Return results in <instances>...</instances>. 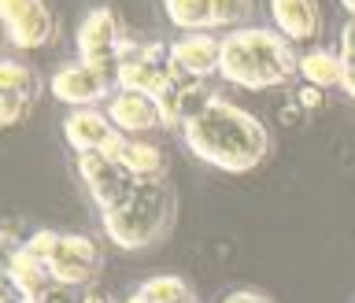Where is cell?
Listing matches in <instances>:
<instances>
[{
	"label": "cell",
	"instance_id": "6da1fadb",
	"mask_svg": "<svg viewBox=\"0 0 355 303\" xmlns=\"http://www.w3.org/2000/svg\"><path fill=\"white\" fill-rule=\"evenodd\" d=\"M182 141L200 163L226 174H252L270 155V130L226 96H215L196 111L182 126Z\"/></svg>",
	"mask_w": 355,
	"mask_h": 303
},
{
	"label": "cell",
	"instance_id": "7a4b0ae2",
	"mask_svg": "<svg viewBox=\"0 0 355 303\" xmlns=\"http://www.w3.org/2000/svg\"><path fill=\"white\" fill-rule=\"evenodd\" d=\"M218 74L230 85L259 93V89L288 85L300 74V60L293 52V41L266 26H244L222 33V60Z\"/></svg>",
	"mask_w": 355,
	"mask_h": 303
},
{
	"label": "cell",
	"instance_id": "3957f363",
	"mask_svg": "<svg viewBox=\"0 0 355 303\" xmlns=\"http://www.w3.org/2000/svg\"><path fill=\"white\" fill-rule=\"evenodd\" d=\"M178 222V189L166 178H137L133 189L111 211L100 215L107 241L122 252H141L159 244Z\"/></svg>",
	"mask_w": 355,
	"mask_h": 303
},
{
	"label": "cell",
	"instance_id": "277c9868",
	"mask_svg": "<svg viewBox=\"0 0 355 303\" xmlns=\"http://www.w3.org/2000/svg\"><path fill=\"white\" fill-rule=\"evenodd\" d=\"M74 44H78V63L85 67H96L115 78L122 55H130L137 44L122 41V26H119V15L111 8H93L89 15L82 19V26L74 33Z\"/></svg>",
	"mask_w": 355,
	"mask_h": 303
},
{
	"label": "cell",
	"instance_id": "5b68a950",
	"mask_svg": "<svg viewBox=\"0 0 355 303\" xmlns=\"http://www.w3.org/2000/svg\"><path fill=\"white\" fill-rule=\"evenodd\" d=\"M0 19H4V33L11 49L19 52H37L49 49L55 41V15L44 0H0Z\"/></svg>",
	"mask_w": 355,
	"mask_h": 303
},
{
	"label": "cell",
	"instance_id": "8992f818",
	"mask_svg": "<svg viewBox=\"0 0 355 303\" xmlns=\"http://www.w3.org/2000/svg\"><path fill=\"white\" fill-rule=\"evenodd\" d=\"M74 166H78V178H82V185L89 189V196H93V204H96L100 215L115 207L119 200L133 189V182H137V178L126 171V166L111 163L104 152H85V155H78Z\"/></svg>",
	"mask_w": 355,
	"mask_h": 303
},
{
	"label": "cell",
	"instance_id": "52a82bcc",
	"mask_svg": "<svg viewBox=\"0 0 355 303\" xmlns=\"http://www.w3.org/2000/svg\"><path fill=\"white\" fill-rule=\"evenodd\" d=\"M49 274H52V285H63V288L89 285L100 274L96 241L82 237V233H63L55 252H52V259H49Z\"/></svg>",
	"mask_w": 355,
	"mask_h": 303
},
{
	"label": "cell",
	"instance_id": "ba28073f",
	"mask_svg": "<svg viewBox=\"0 0 355 303\" xmlns=\"http://www.w3.org/2000/svg\"><path fill=\"white\" fill-rule=\"evenodd\" d=\"M111 85H115V78L96 71V67H85V63H67L49 78L52 96L60 100V104H71L74 111L78 107H96V104H104V100H111L115 96Z\"/></svg>",
	"mask_w": 355,
	"mask_h": 303
},
{
	"label": "cell",
	"instance_id": "9c48e42d",
	"mask_svg": "<svg viewBox=\"0 0 355 303\" xmlns=\"http://www.w3.org/2000/svg\"><path fill=\"white\" fill-rule=\"evenodd\" d=\"M41 93H44V85L33 67L19 63V60L0 63V122L4 126H19L30 115V107L41 100Z\"/></svg>",
	"mask_w": 355,
	"mask_h": 303
},
{
	"label": "cell",
	"instance_id": "30bf717a",
	"mask_svg": "<svg viewBox=\"0 0 355 303\" xmlns=\"http://www.w3.org/2000/svg\"><path fill=\"white\" fill-rule=\"evenodd\" d=\"M218 60H222V37H215L211 30L182 33L178 41H171V63L189 82H204V78L218 74Z\"/></svg>",
	"mask_w": 355,
	"mask_h": 303
},
{
	"label": "cell",
	"instance_id": "8fae6325",
	"mask_svg": "<svg viewBox=\"0 0 355 303\" xmlns=\"http://www.w3.org/2000/svg\"><path fill=\"white\" fill-rule=\"evenodd\" d=\"M166 60H171V55H166ZM115 85L122 89V93H141V96H152V100H159V96L171 93V89H178L171 82V74H166V63L148 60L141 49L122 55V63L115 71Z\"/></svg>",
	"mask_w": 355,
	"mask_h": 303
},
{
	"label": "cell",
	"instance_id": "7c38bea8",
	"mask_svg": "<svg viewBox=\"0 0 355 303\" xmlns=\"http://www.w3.org/2000/svg\"><path fill=\"white\" fill-rule=\"evenodd\" d=\"M107 119L111 126L126 137H137V133H148V130H159L163 126V111H159V100L152 96H141V93H119L107 100Z\"/></svg>",
	"mask_w": 355,
	"mask_h": 303
},
{
	"label": "cell",
	"instance_id": "4fadbf2b",
	"mask_svg": "<svg viewBox=\"0 0 355 303\" xmlns=\"http://www.w3.org/2000/svg\"><path fill=\"white\" fill-rule=\"evenodd\" d=\"M270 19L282 37L293 44L315 41L322 33V11L318 0H270Z\"/></svg>",
	"mask_w": 355,
	"mask_h": 303
},
{
	"label": "cell",
	"instance_id": "5bb4252c",
	"mask_svg": "<svg viewBox=\"0 0 355 303\" xmlns=\"http://www.w3.org/2000/svg\"><path fill=\"white\" fill-rule=\"evenodd\" d=\"M111 133H115V126H111L107 111H100V107H78L63 119V141L74 148V155L100 152Z\"/></svg>",
	"mask_w": 355,
	"mask_h": 303
},
{
	"label": "cell",
	"instance_id": "9a60e30c",
	"mask_svg": "<svg viewBox=\"0 0 355 303\" xmlns=\"http://www.w3.org/2000/svg\"><path fill=\"white\" fill-rule=\"evenodd\" d=\"M4 277H8V285L15 288V293L22 300H41L44 293L52 288V274H49V266L37 263V259H30L22 248H15L8 255V263H4Z\"/></svg>",
	"mask_w": 355,
	"mask_h": 303
},
{
	"label": "cell",
	"instance_id": "2e32d148",
	"mask_svg": "<svg viewBox=\"0 0 355 303\" xmlns=\"http://www.w3.org/2000/svg\"><path fill=\"white\" fill-rule=\"evenodd\" d=\"M300 78H304L307 85H315L326 93L329 85H340L344 89V60L340 52L333 49H307L300 55Z\"/></svg>",
	"mask_w": 355,
	"mask_h": 303
},
{
	"label": "cell",
	"instance_id": "e0dca14e",
	"mask_svg": "<svg viewBox=\"0 0 355 303\" xmlns=\"http://www.w3.org/2000/svg\"><path fill=\"white\" fill-rule=\"evenodd\" d=\"M163 15L182 33H204L215 26V8L211 0H163Z\"/></svg>",
	"mask_w": 355,
	"mask_h": 303
},
{
	"label": "cell",
	"instance_id": "ac0fdd59",
	"mask_svg": "<svg viewBox=\"0 0 355 303\" xmlns=\"http://www.w3.org/2000/svg\"><path fill=\"white\" fill-rule=\"evenodd\" d=\"M119 166H126L133 178H166V155L155 144L137 141V137H130L126 155H122Z\"/></svg>",
	"mask_w": 355,
	"mask_h": 303
},
{
	"label": "cell",
	"instance_id": "d6986e66",
	"mask_svg": "<svg viewBox=\"0 0 355 303\" xmlns=\"http://www.w3.org/2000/svg\"><path fill=\"white\" fill-rule=\"evenodd\" d=\"M137 293L148 303H193L196 300L193 288H189V282L178 277V274H155L144 285H137Z\"/></svg>",
	"mask_w": 355,
	"mask_h": 303
},
{
	"label": "cell",
	"instance_id": "ffe728a7",
	"mask_svg": "<svg viewBox=\"0 0 355 303\" xmlns=\"http://www.w3.org/2000/svg\"><path fill=\"white\" fill-rule=\"evenodd\" d=\"M215 8V26L230 30H244V22L252 19V0H211Z\"/></svg>",
	"mask_w": 355,
	"mask_h": 303
},
{
	"label": "cell",
	"instance_id": "44dd1931",
	"mask_svg": "<svg viewBox=\"0 0 355 303\" xmlns=\"http://www.w3.org/2000/svg\"><path fill=\"white\" fill-rule=\"evenodd\" d=\"M60 237H63V233H55V230H37V233H30V237L22 241L19 248L26 252L30 259H37V263L49 266V259H52V252H55V244H60Z\"/></svg>",
	"mask_w": 355,
	"mask_h": 303
},
{
	"label": "cell",
	"instance_id": "7402d4cb",
	"mask_svg": "<svg viewBox=\"0 0 355 303\" xmlns=\"http://www.w3.org/2000/svg\"><path fill=\"white\" fill-rule=\"evenodd\" d=\"M340 60H344V93L355 100V19H348V26L340 30Z\"/></svg>",
	"mask_w": 355,
	"mask_h": 303
},
{
	"label": "cell",
	"instance_id": "603a6c76",
	"mask_svg": "<svg viewBox=\"0 0 355 303\" xmlns=\"http://www.w3.org/2000/svg\"><path fill=\"white\" fill-rule=\"evenodd\" d=\"M126 144H130V137H126V133H111V137L104 141V148H100V152H104L107 155V159L111 163H122V155H126Z\"/></svg>",
	"mask_w": 355,
	"mask_h": 303
},
{
	"label": "cell",
	"instance_id": "cb8c5ba5",
	"mask_svg": "<svg viewBox=\"0 0 355 303\" xmlns=\"http://www.w3.org/2000/svg\"><path fill=\"white\" fill-rule=\"evenodd\" d=\"M222 303H274L266 293H255V288H237V293H226Z\"/></svg>",
	"mask_w": 355,
	"mask_h": 303
},
{
	"label": "cell",
	"instance_id": "d4e9b609",
	"mask_svg": "<svg viewBox=\"0 0 355 303\" xmlns=\"http://www.w3.org/2000/svg\"><path fill=\"white\" fill-rule=\"evenodd\" d=\"M37 303H74V296H71V288H63V285H52L49 293H44ZM82 303V300H78Z\"/></svg>",
	"mask_w": 355,
	"mask_h": 303
},
{
	"label": "cell",
	"instance_id": "484cf974",
	"mask_svg": "<svg viewBox=\"0 0 355 303\" xmlns=\"http://www.w3.org/2000/svg\"><path fill=\"white\" fill-rule=\"evenodd\" d=\"M296 100H300L304 107H318V104H322V89H315V85H304Z\"/></svg>",
	"mask_w": 355,
	"mask_h": 303
},
{
	"label": "cell",
	"instance_id": "4316f807",
	"mask_svg": "<svg viewBox=\"0 0 355 303\" xmlns=\"http://www.w3.org/2000/svg\"><path fill=\"white\" fill-rule=\"evenodd\" d=\"M82 303H107V300L100 296V293H85V296H82Z\"/></svg>",
	"mask_w": 355,
	"mask_h": 303
},
{
	"label": "cell",
	"instance_id": "83f0119b",
	"mask_svg": "<svg viewBox=\"0 0 355 303\" xmlns=\"http://www.w3.org/2000/svg\"><path fill=\"white\" fill-rule=\"evenodd\" d=\"M11 288V285H8ZM8 303H37V300H22L19 293H15V288H11V296H8Z\"/></svg>",
	"mask_w": 355,
	"mask_h": 303
},
{
	"label": "cell",
	"instance_id": "f1b7e54d",
	"mask_svg": "<svg viewBox=\"0 0 355 303\" xmlns=\"http://www.w3.org/2000/svg\"><path fill=\"white\" fill-rule=\"evenodd\" d=\"M340 8H344V11H348V15L355 19V0H340Z\"/></svg>",
	"mask_w": 355,
	"mask_h": 303
},
{
	"label": "cell",
	"instance_id": "f546056e",
	"mask_svg": "<svg viewBox=\"0 0 355 303\" xmlns=\"http://www.w3.org/2000/svg\"><path fill=\"white\" fill-rule=\"evenodd\" d=\"M126 303H148V300H144V296H141V293H133V296H130V300H126Z\"/></svg>",
	"mask_w": 355,
	"mask_h": 303
},
{
	"label": "cell",
	"instance_id": "4dcf8cb0",
	"mask_svg": "<svg viewBox=\"0 0 355 303\" xmlns=\"http://www.w3.org/2000/svg\"><path fill=\"white\" fill-rule=\"evenodd\" d=\"M193 303H196V300H193Z\"/></svg>",
	"mask_w": 355,
	"mask_h": 303
}]
</instances>
